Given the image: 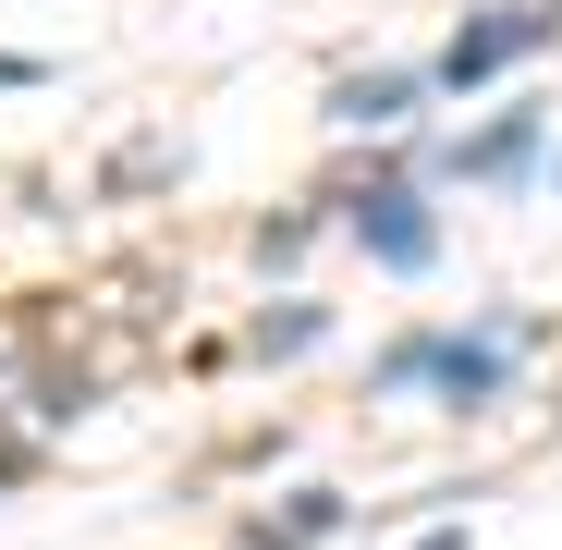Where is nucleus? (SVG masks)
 <instances>
[{"label":"nucleus","mask_w":562,"mask_h":550,"mask_svg":"<svg viewBox=\"0 0 562 550\" xmlns=\"http://www.w3.org/2000/svg\"><path fill=\"white\" fill-rule=\"evenodd\" d=\"M538 37H550V13H502V25H464L440 74H452V86H477V74H502V61H526Z\"/></svg>","instance_id":"1"},{"label":"nucleus","mask_w":562,"mask_h":550,"mask_svg":"<svg viewBox=\"0 0 562 550\" xmlns=\"http://www.w3.org/2000/svg\"><path fill=\"white\" fill-rule=\"evenodd\" d=\"M367 245H380L392 269H416V257H428V221H416V197H367Z\"/></svg>","instance_id":"2"},{"label":"nucleus","mask_w":562,"mask_h":550,"mask_svg":"<svg viewBox=\"0 0 562 550\" xmlns=\"http://www.w3.org/2000/svg\"><path fill=\"white\" fill-rule=\"evenodd\" d=\"M526 135H538V123H526V111H514V123H490V135H477V147H464V171H514V159H526Z\"/></svg>","instance_id":"3"}]
</instances>
